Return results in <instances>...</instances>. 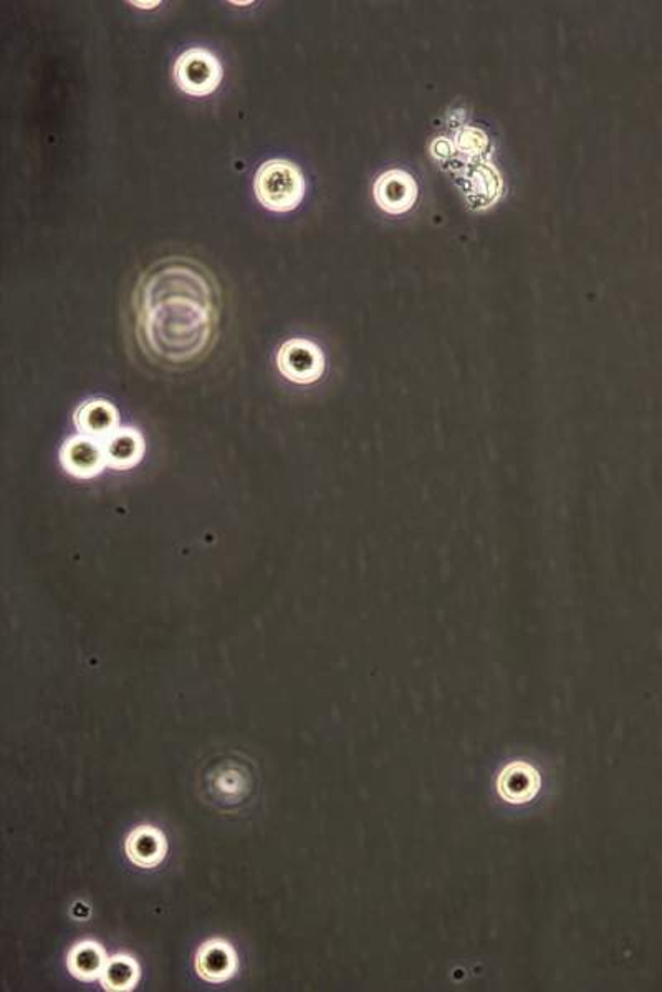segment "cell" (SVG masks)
<instances>
[{
    "instance_id": "6da1fadb",
    "label": "cell",
    "mask_w": 662,
    "mask_h": 992,
    "mask_svg": "<svg viewBox=\"0 0 662 992\" xmlns=\"http://www.w3.org/2000/svg\"><path fill=\"white\" fill-rule=\"evenodd\" d=\"M138 345L154 364L186 367L216 344L220 290L207 267L166 257L141 273L133 293Z\"/></svg>"
},
{
    "instance_id": "7a4b0ae2",
    "label": "cell",
    "mask_w": 662,
    "mask_h": 992,
    "mask_svg": "<svg viewBox=\"0 0 662 992\" xmlns=\"http://www.w3.org/2000/svg\"><path fill=\"white\" fill-rule=\"evenodd\" d=\"M253 191L265 209L273 213H290L295 211L305 197V176L292 161L270 160L257 171Z\"/></svg>"
},
{
    "instance_id": "3957f363",
    "label": "cell",
    "mask_w": 662,
    "mask_h": 992,
    "mask_svg": "<svg viewBox=\"0 0 662 992\" xmlns=\"http://www.w3.org/2000/svg\"><path fill=\"white\" fill-rule=\"evenodd\" d=\"M177 88L191 97H207L219 88L224 68L219 58L203 47L187 48L177 57L173 68Z\"/></svg>"
},
{
    "instance_id": "277c9868",
    "label": "cell",
    "mask_w": 662,
    "mask_h": 992,
    "mask_svg": "<svg viewBox=\"0 0 662 992\" xmlns=\"http://www.w3.org/2000/svg\"><path fill=\"white\" fill-rule=\"evenodd\" d=\"M276 368L283 378L296 385L315 384L325 371L322 348L305 338H292L280 347Z\"/></svg>"
},
{
    "instance_id": "5b68a950",
    "label": "cell",
    "mask_w": 662,
    "mask_h": 992,
    "mask_svg": "<svg viewBox=\"0 0 662 992\" xmlns=\"http://www.w3.org/2000/svg\"><path fill=\"white\" fill-rule=\"evenodd\" d=\"M62 467L77 479H94L108 467L104 441L75 434L65 441L61 450Z\"/></svg>"
},
{
    "instance_id": "8992f818",
    "label": "cell",
    "mask_w": 662,
    "mask_h": 992,
    "mask_svg": "<svg viewBox=\"0 0 662 992\" xmlns=\"http://www.w3.org/2000/svg\"><path fill=\"white\" fill-rule=\"evenodd\" d=\"M194 968L204 981L220 984L234 978L239 968V958L229 941L214 938L197 949Z\"/></svg>"
},
{
    "instance_id": "52a82bcc",
    "label": "cell",
    "mask_w": 662,
    "mask_h": 992,
    "mask_svg": "<svg viewBox=\"0 0 662 992\" xmlns=\"http://www.w3.org/2000/svg\"><path fill=\"white\" fill-rule=\"evenodd\" d=\"M375 201L390 214L406 213L417 197V186L410 174L391 170L378 177L373 187Z\"/></svg>"
},
{
    "instance_id": "ba28073f",
    "label": "cell",
    "mask_w": 662,
    "mask_h": 992,
    "mask_svg": "<svg viewBox=\"0 0 662 992\" xmlns=\"http://www.w3.org/2000/svg\"><path fill=\"white\" fill-rule=\"evenodd\" d=\"M124 852L133 865L140 869H156L166 859L167 840L156 827H137L124 842Z\"/></svg>"
},
{
    "instance_id": "9c48e42d",
    "label": "cell",
    "mask_w": 662,
    "mask_h": 992,
    "mask_svg": "<svg viewBox=\"0 0 662 992\" xmlns=\"http://www.w3.org/2000/svg\"><path fill=\"white\" fill-rule=\"evenodd\" d=\"M74 423L78 433L105 441L120 428V413L110 401L98 398L77 408Z\"/></svg>"
},
{
    "instance_id": "30bf717a",
    "label": "cell",
    "mask_w": 662,
    "mask_h": 992,
    "mask_svg": "<svg viewBox=\"0 0 662 992\" xmlns=\"http://www.w3.org/2000/svg\"><path fill=\"white\" fill-rule=\"evenodd\" d=\"M104 448L108 467L127 471L141 463L146 443L140 431L120 427L104 441Z\"/></svg>"
},
{
    "instance_id": "8fae6325",
    "label": "cell",
    "mask_w": 662,
    "mask_h": 992,
    "mask_svg": "<svg viewBox=\"0 0 662 992\" xmlns=\"http://www.w3.org/2000/svg\"><path fill=\"white\" fill-rule=\"evenodd\" d=\"M107 962L108 956L107 952H105L104 946L98 945L97 941H91V939L77 942V945L68 951L67 956L68 971H70V974L74 975V978L80 979V981L84 982L101 979L105 968H107Z\"/></svg>"
},
{
    "instance_id": "7c38bea8",
    "label": "cell",
    "mask_w": 662,
    "mask_h": 992,
    "mask_svg": "<svg viewBox=\"0 0 662 992\" xmlns=\"http://www.w3.org/2000/svg\"><path fill=\"white\" fill-rule=\"evenodd\" d=\"M141 969L137 959L128 955H117L108 959L107 968L101 975L105 991L128 992L137 988Z\"/></svg>"
},
{
    "instance_id": "4fadbf2b",
    "label": "cell",
    "mask_w": 662,
    "mask_h": 992,
    "mask_svg": "<svg viewBox=\"0 0 662 992\" xmlns=\"http://www.w3.org/2000/svg\"><path fill=\"white\" fill-rule=\"evenodd\" d=\"M134 6H141V9H153L151 6H158L160 2H151V4H144V2H133Z\"/></svg>"
}]
</instances>
